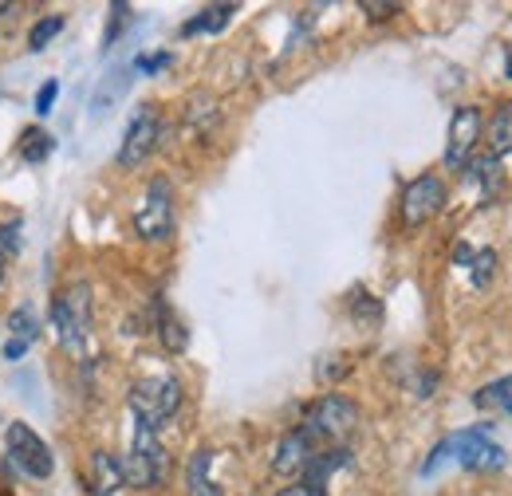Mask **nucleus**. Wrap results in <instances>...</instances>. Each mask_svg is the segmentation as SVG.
<instances>
[{"label":"nucleus","mask_w":512,"mask_h":496,"mask_svg":"<svg viewBox=\"0 0 512 496\" xmlns=\"http://www.w3.org/2000/svg\"><path fill=\"white\" fill-rule=\"evenodd\" d=\"M127 402H130L134 422L158 434V430L182 410V382H178L174 374H146V378H138V382L130 386Z\"/></svg>","instance_id":"obj_1"},{"label":"nucleus","mask_w":512,"mask_h":496,"mask_svg":"<svg viewBox=\"0 0 512 496\" xmlns=\"http://www.w3.org/2000/svg\"><path fill=\"white\" fill-rule=\"evenodd\" d=\"M52 327L67 355H83L91 339V288L87 284H67L52 300Z\"/></svg>","instance_id":"obj_2"},{"label":"nucleus","mask_w":512,"mask_h":496,"mask_svg":"<svg viewBox=\"0 0 512 496\" xmlns=\"http://www.w3.org/2000/svg\"><path fill=\"white\" fill-rule=\"evenodd\" d=\"M300 430L312 437L320 449H331V445H347L351 434L359 430V406L343 394H323L320 402L304 414Z\"/></svg>","instance_id":"obj_3"},{"label":"nucleus","mask_w":512,"mask_h":496,"mask_svg":"<svg viewBox=\"0 0 512 496\" xmlns=\"http://www.w3.org/2000/svg\"><path fill=\"white\" fill-rule=\"evenodd\" d=\"M119 469H123V485H130V489H158L166 481V469H170L158 434L134 422V437H130V449L119 457Z\"/></svg>","instance_id":"obj_4"},{"label":"nucleus","mask_w":512,"mask_h":496,"mask_svg":"<svg viewBox=\"0 0 512 496\" xmlns=\"http://www.w3.org/2000/svg\"><path fill=\"white\" fill-rule=\"evenodd\" d=\"M134 233L150 245H162L174 237V186L166 178H154L146 186L138 209H134Z\"/></svg>","instance_id":"obj_5"},{"label":"nucleus","mask_w":512,"mask_h":496,"mask_svg":"<svg viewBox=\"0 0 512 496\" xmlns=\"http://www.w3.org/2000/svg\"><path fill=\"white\" fill-rule=\"evenodd\" d=\"M4 441H8V461H12L24 477H32V481H48V477L56 473V457H52L48 441L36 434L32 426L12 422V426L4 430Z\"/></svg>","instance_id":"obj_6"},{"label":"nucleus","mask_w":512,"mask_h":496,"mask_svg":"<svg viewBox=\"0 0 512 496\" xmlns=\"http://www.w3.org/2000/svg\"><path fill=\"white\" fill-rule=\"evenodd\" d=\"M442 209H446V182L438 174H422L402 189V225L406 229H422Z\"/></svg>","instance_id":"obj_7"},{"label":"nucleus","mask_w":512,"mask_h":496,"mask_svg":"<svg viewBox=\"0 0 512 496\" xmlns=\"http://www.w3.org/2000/svg\"><path fill=\"white\" fill-rule=\"evenodd\" d=\"M449 453L461 469L469 473H497L505 469V449L497 441H489L485 430H465V434L449 437Z\"/></svg>","instance_id":"obj_8"},{"label":"nucleus","mask_w":512,"mask_h":496,"mask_svg":"<svg viewBox=\"0 0 512 496\" xmlns=\"http://www.w3.org/2000/svg\"><path fill=\"white\" fill-rule=\"evenodd\" d=\"M158 138H162V119H158V111H154V107L134 111L127 134H123V146H119V166H123V170L142 166V162L154 154Z\"/></svg>","instance_id":"obj_9"},{"label":"nucleus","mask_w":512,"mask_h":496,"mask_svg":"<svg viewBox=\"0 0 512 496\" xmlns=\"http://www.w3.org/2000/svg\"><path fill=\"white\" fill-rule=\"evenodd\" d=\"M485 119L477 107H457L449 119V142H446V166L449 170H465L473 162V150L481 142Z\"/></svg>","instance_id":"obj_10"},{"label":"nucleus","mask_w":512,"mask_h":496,"mask_svg":"<svg viewBox=\"0 0 512 496\" xmlns=\"http://www.w3.org/2000/svg\"><path fill=\"white\" fill-rule=\"evenodd\" d=\"M316 453H320V445L296 426V430H288V434L280 437V445H276V453H272V473L296 477V473H304V465H308Z\"/></svg>","instance_id":"obj_11"},{"label":"nucleus","mask_w":512,"mask_h":496,"mask_svg":"<svg viewBox=\"0 0 512 496\" xmlns=\"http://www.w3.org/2000/svg\"><path fill=\"white\" fill-rule=\"evenodd\" d=\"M36 339H40V315H36L32 304H20V308L8 315V343H4V359H8V363H20Z\"/></svg>","instance_id":"obj_12"},{"label":"nucleus","mask_w":512,"mask_h":496,"mask_svg":"<svg viewBox=\"0 0 512 496\" xmlns=\"http://www.w3.org/2000/svg\"><path fill=\"white\" fill-rule=\"evenodd\" d=\"M213 461H217V449H193L190 465H186V496H225V489L217 485L213 477Z\"/></svg>","instance_id":"obj_13"},{"label":"nucleus","mask_w":512,"mask_h":496,"mask_svg":"<svg viewBox=\"0 0 512 496\" xmlns=\"http://www.w3.org/2000/svg\"><path fill=\"white\" fill-rule=\"evenodd\" d=\"M465 170H469V178L481 186V201H485V205H497V201H501V193H505V170H501V158H497V154H481V158H473Z\"/></svg>","instance_id":"obj_14"},{"label":"nucleus","mask_w":512,"mask_h":496,"mask_svg":"<svg viewBox=\"0 0 512 496\" xmlns=\"http://www.w3.org/2000/svg\"><path fill=\"white\" fill-rule=\"evenodd\" d=\"M123 489V469L119 457H111L107 449L91 453V496H115Z\"/></svg>","instance_id":"obj_15"},{"label":"nucleus","mask_w":512,"mask_h":496,"mask_svg":"<svg viewBox=\"0 0 512 496\" xmlns=\"http://www.w3.org/2000/svg\"><path fill=\"white\" fill-rule=\"evenodd\" d=\"M52 150H56V138H52L48 130H40V126H28V130L20 134V142H16V154H20V162H28V166L48 162Z\"/></svg>","instance_id":"obj_16"},{"label":"nucleus","mask_w":512,"mask_h":496,"mask_svg":"<svg viewBox=\"0 0 512 496\" xmlns=\"http://www.w3.org/2000/svg\"><path fill=\"white\" fill-rule=\"evenodd\" d=\"M158 335H162V347H166V351H174V355H182V351H186V343H190L186 323L178 319V311L166 308V304H158Z\"/></svg>","instance_id":"obj_17"},{"label":"nucleus","mask_w":512,"mask_h":496,"mask_svg":"<svg viewBox=\"0 0 512 496\" xmlns=\"http://www.w3.org/2000/svg\"><path fill=\"white\" fill-rule=\"evenodd\" d=\"M473 406H477V410H497V414H512V374L497 378V382H489V386H481V390L473 394Z\"/></svg>","instance_id":"obj_18"},{"label":"nucleus","mask_w":512,"mask_h":496,"mask_svg":"<svg viewBox=\"0 0 512 496\" xmlns=\"http://www.w3.org/2000/svg\"><path fill=\"white\" fill-rule=\"evenodd\" d=\"M489 154H497V158L512 154V99L497 107V115L489 123Z\"/></svg>","instance_id":"obj_19"},{"label":"nucleus","mask_w":512,"mask_h":496,"mask_svg":"<svg viewBox=\"0 0 512 496\" xmlns=\"http://www.w3.org/2000/svg\"><path fill=\"white\" fill-rule=\"evenodd\" d=\"M233 12H237V4H209V8H201L190 24L182 28V36H197V32H221V28L233 20Z\"/></svg>","instance_id":"obj_20"},{"label":"nucleus","mask_w":512,"mask_h":496,"mask_svg":"<svg viewBox=\"0 0 512 496\" xmlns=\"http://www.w3.org/2000/svg\"><path fill=\"white\" fill-rule=\"evenodd\" d=\"M60 32H64V16H40V20L32 24V32H28V48H32V52H44L48 40H56Z\"/></svg>","instance_id":"obj_21"},{"label":"nucleus","mask_w":512,"mask_h":496,"mask_svg":"<svg viewBox=\"0 0 512 496\" xmlns=\"http://www.w3.org/2000/svg\"><path fill=\"white\" fill-rule=\"evenodd\" d=\"M493 272H497V248H477V252H473V264H469L473 288H489Z\"/></svg>","instance_id":"obj_22"},{"label":"nucleus","mask_w":512,"mask_h":496,"mask_svg":"<svg viewBox=\"0 0 512 496\" xmlns=\"http://www.w3.org/2000/svg\"><path fill=\"white\" fill-rule=\"evenodd\" d=\"M351 315H355L363 327H375V323L383 319V308H379V300H375V296L355 292V296H351Z\"/></svg>","instance_id":"obj_23"},{"label":"nucleus","mask_w":512,"mask_h":496,"mask_svg":"<svg viewBox=\"0 0 512 496\" xmlns=\"http://www.w3.org/2000/svg\"><path fill=\"white\" fill-rule=\"evenodd\" d=\"M20 248H24V225H20V217H16V221L0 225V252L12 256V252H20Z\"/></svg>","instance_id":"obj_24"},{"label":"nucleus","mask_w":512,"mask_h":496,"mask_svg":"<svg viewBox=\"0 0 512 496\" xmlns=\"http://www.w3.org/2000/svg\"><path fill=\"white\" fill-rule=\"evenodd\" d=\"M56 99H60V83H56V79H48V83L36 91V115H52Z\"/></svg>","instance_id":"obj_25"},{"label":"nucleus","mask_w":512,"mask_h":496,"mask_svg":"<svg viewBox=\"0 0 512 496\" xmlns=\"http://www.w3.org/2000/svg\"><path fill=\"white\" fill-rule=\"evenodd\" d=\"M130 20V4H111V24H107V48H115L123 24Z\"/></svg>","instance_id":"obj_26"},{"label":"nucleus","mask_w":512,"mask_h":496,"mask_svg":"<svg viewBox=\"0 0 512 496\" xmlns=\"http://www.w3.org/2000/svg\"><path fill=\"white\" fill-rule=\"evenodd\" d=\"M359 8L367 12V20H390L394 12H402V4H394V0H363Z\"/></svg>","instance_id":"obj_27"},{"label":"nucleus","mask_w":512,"mask_h":496,"mask_svg":"<svg viewBox=\"0 0 512 496\" xmlns=\"http://www.w3.org/2000/svg\"><path fill=\"white\" fill-rule=\"evenodd\" d=\"M174 63V56L170 52H158V56H138L134 60V71H142V75H158V71H166Z\"/></svg>","instance_id":"obj_28"},{"label":"nucleus","mask_w":512,"mask_h":496,"mask_svg":"<svg viewBox=\"0 0 512 496\" xmlns=\"http://www.w3.org/2000/svg\"><path fill=\"white\" fill-rule=\"evenodd\" d=\"M449 457H453V453H449V437H446V441H438V445H434V453L426 457V465H422V477H434V473L446 465Z\"/></svg>","instance_id":"obj_29"},{"label":"nucleus","mask_w":512,"mask_h":496,"mask_svg":"<svg viewBox=\"0 0 512 496\" xmlns=\"http://www.w3.org/2000/svg\"><path fill=\"white\" fill-rule=\"evenodd\" d=\"M276 496H327V493H320V489H312V485H304V481H300V485H288V489H280Z\"/></svg>","instance_id":"obj_30"},{"label":"nucleus","mask_w":512,"mask_h":496,"mask_svg":"<svg viewBox=\"0 0 512 496\" xmlns=\"http://www.w3.org/2000/svg\"><path fill=\"white\" fill-rule=\"evenodd\" d=\"M453 264H457V268H469V264H473V248L465 245V241L453 248Z\"/></svg>","instance_id":"obj_31"},{"label":"nucleus","mask_w":512,"mask_h":496,"mask_svg":"<svg viewBox=\"0 0 512 496\" xmlns=\"http://www.w3.org/2000/svg\"><path fill=\"white\" fill-rule=\"evenodd\" d=\"M4 260H8V256H4V252H0V280H4Z\"/></svg>","instance_id":"obj_32"},{"label":"nucleus","mask_w":512,"mask_h":496,"mask_svg":"<svg viewBox=\"0 0 512 496\" xmlns=\"http://www.w3.org/2000/svg\"><path fill=\"white\" fill-rule=\"evenodd\" d=\"M509 75H512V52H509Z\"/></svg>","instance_id":"obj_33"},{"label":"nucleus","mask_w":512,"mask_h":496,"mask_svg":"<svg viewBox=\"0 0 512 496\" xmlns=\"http://www.w3.org/2000/svg\"><path fill=\"white\" fill-rule=\"evenodd\" d=\"M0 8H4V4H0Z\"/></svg>","instance_id":"obj_34"}]
</instances>
